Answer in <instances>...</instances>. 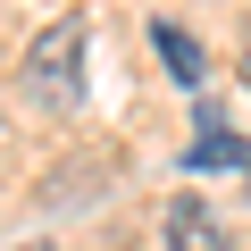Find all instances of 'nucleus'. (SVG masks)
<instances>
[{
    "instance_id": "obj_6",
    "label": "nucleus",
    "mask_w": 251,
    "mask_h": 251,
    "mask_svg": "<svg viewBox=\"0 0 251 251\" xmlns=\"http://www.w3.org/2000/svg\"><path fill=\"white\" fill-rule=\"evenodd\" d=\"M243 84H251V42H243Z\"/></svg>"
},
{
    "instance_id": "obj_1",
    "label": "nucleus",
    "mask_w": 251,
    "mask_h": 251,
    "mask_svg": "<svg viewBox=\"0 0 251 251\" xmlns=\"http://www.w3.org/2000/svg\"><path fill=\"white\" fill-rule=\"evenodd\" d=\"M17 84H25V100L42 117H75L84 109V17L42 25L25 42V59H17Z\"/></svg>"
},
{
    "instance_id": "obj_5",
    "label": "nucleus",
    "mask_w": 251,
    "mask_h": 251,
    "mask_svg": "<svg viewBox=\"0 0 251 251\" xmlns=\"http://www.w3.org/2000/svg\"><path fill=\"white\" fill-rule=\"evenodd\" d=\"M17 251H59V243H17Z\"/></svg>"
},
{
    "instance_id": "obj_4",
    "label": "nucleus",
    "mask_w": 251,
    "mask_h": 251,
    "mask_svg": "<svg viewBox=\"0 0 251 251\" xmlns=\"http://www.w3.org/2000/svg\"><path fill=\"white\" fill-rule=\"evenodd\" d=\"M151 50H159V67H168L176 84H201V75H209V59H201V42H193L184 25H168V17L151 25Z\"/></svg>"
},
{
    "instance_id": "obj_3",
    "label": "nucleus",
    "mask_w": 251,
    "mask_h": 251,
    "mask_svg": "<svg viewBox=\"0 0 251 251\" xmlns=\"http://www.w3.org/2000/svg\"><path fill=\"white\" fill-rule=\"evenodd\" d=\"M109 184H117V151H84V159H67V168H59L50 201L67 209V201H92V193H109Z\"/></svg>"
},
{
    "instance_id": "obj_2",
    "label": "nucleus",
    "mask_w": 251,
    "mask_h": 251,
    "mask_svg": "<svg viewBox=\"0 0 251 251\" xmlns=\"http://www.w3.org/2000/svg\"><path fill=\"white\" fill-rule=\"evenodd\" d=\"M234 234H226V218L201 201V193H176L168 209H159V251H226Z\"/></svg>"
}]
</instances>
